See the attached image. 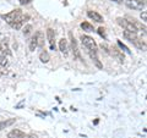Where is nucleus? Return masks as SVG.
Listing matches in <instances>:
<instances>
[{
  "label": "nucleus",
  "mask_w": 147,
  "mask_h": 138,
  "mask_svg": "<svg viewBox=\"0 0 147 138\" xmlns=\"http://www.w3.org/2000/svg\"><path fill=\"white\" fill-rule=\"evenodd\" d=\"M118 23L120 25L125 31L132 32V33H139L136 26H135V20H125V18H118Z\"/></svg>",
  "instance_id": "obj_2"
},
{
  "label": "nucleus",
  "mask_w": 147,
  "mask_h": 138,
  "mask_svg": "<svg viewBox=\"0 0 147 138\" xmlns=\"http://www.w3.org/2000/svg\"><path fill=\"white\" fill-rule=\"evenodd\" d=\"M39 59H40V61H42V62H48L50 56H49V54L47 52H42V53H40V55H39Z\"/></svg>",
  "instance_id": "obj_15"
},
{
  "label": "nucleus",
  "mask_w": 147,
  "mask_h": 138,
  "mask_svg": "<svg viewBox=\"0 0 147 138\" xmlns=\"http://www.w3.org/2000/svg\"><path fill=\"white\" fill-rule=\"evenodd\" d=\"M9 54H10V52H9L7 44L5 42H3L1 44H0V58L1 56H7Z\"/></svg>",
  "instance_id": "obj_11"
},
{
  "label": "nucleus",
  "mask_w": 147,
  "mask_h": 138,
  "mask_svg": "<svg viewBox=\"0 0 147 138\" xmlns=\"http://www.w3.org/2000/svg\"><path fill=\"white\" fill-rule=\"evenodd\" d=\"M59 50L64 54V55H67V42H66V39L65 38H61L60 40H59Z\"/></svg>",
  "instance_id": "obj_10"
},
{
  "label": "nucleus",
  "mask_w": 147,
  "mask_h": 138,
  "mask_svg": "<svg viewBox=\"0 0 147 138\" xmlns=\"http://www.w3.org/2000/svg\"><path fill=\"white\" fill-rule=\"evenodd\" d=\"M28 18V16H24V15H21V16H18L15 21L12 22V23L10 25L12 28H15V29H20L21 27H22V25L25 23V21Z\"/></svg>",
  "instance_id": "obj_6"
},
{
  "label": "nucleus",
  "mask_w": 147,
  "mask_h": 138,
  "mask_svg": "<svg viewBox=\"0 0 147 138\" xmlns=\"http://www.w3.org/2000/svg\"><path fill=\"white\" fill-rule=\"evenodd\" d=\"M15 121H16L15 119H10V120H6V121H1V122H0V131H1L3 128H5V127H7V126L12 125V123L15 122Z\"/></svg>",
  "instance_id": "obj_14"
},
{
  "label": "nucleus",
  "mask_w": 147,
  "mask_h": 138,
  "mask_svg": "<svg viewBox=\"0 0 147 138\" xmlns=\"http://www.w3.org/2000/svg\"><path fill=\"white\" fill-rule=\"evenodd\" d=\"M24 104H25V102H21L20 104H18V105H17V107H16V108H21V107H22V105H24Z\"/></svg>",
  "instance_id": "obj_26"
},
{
  "label": "nucleus",
  "mask_w": 147,
  "mask_h": 138,
  "mask_svg": "<svg viewBox=\"0 0 147 138\" xmlns=\"http://www.w3.org/2000/svg\"><path fill=\"white\" fill-rule=\"evenodd\" d=\"M81 28L84 31H86V32H92V31H93V27H92L88 22H82V23H81Z\"/></svg>",
  "instance_id": "obj_16"
},
{
  "label": "nucleus",
  "mask_w": 147,
  "mask_h": 138,
  "mask_svg": "<svg viewBox=\"0 0 147 138\" xmlns=\"http://www.w3.org/2000/svg\"><path fill=\"white\" fill-rule=\"evenodd\" d=\"M21 15H22V12H21L20 9H15V10H12L11 12H9V13H6V15H4V20L6 21V23L11 25L12 22L15 21L18 16H21Z\"/></svg>",
  "instance_id": "obj_5"
},
{
  "label": "nucleus",
  "mask_w": 147,
  "mask_h": 138,
  "mask_svg": "<svg viewBox=\"0 0 147 138\" xmlns=\"http://www.w3.org/2000/svg\"><path fill=\"white\" fill-rule=\"evenodd\" d=\"M71 37V47L74 49V54H75V56L76 58H80V53H79V48H77V44H76V40L75 38H72V34L71 33H69Z\"/></svg>",
  "instance_id": "obj_13"
},
{
  "label": "nucleus",
  "mask_w": 147,
  "mask_h": 138,
  "mask_svg": "<svg viewBox=\"0 0 147 138\" xmlns=\"http://www.w3.org/2000/svg\"><path fill=\"white\" fill-rule=\"evenodd\" d=\"M124 37H125L127 40H130V42L139 49H146V42L145 40H142V38L137 36V33H132V32H129V31H124Z\"/></svg>",
  "instance_id": "obj_1"
},
{
  "label": "nucleus",
  "mask_w": 147,
  "mask_h": 138,
  "mask_svg": "<svg viewBox=\"0 0 147 138\" xmlns=\"http://www.w3.org/2000/svg\"><path fill=\"white\" fill-rule=\"evenodd\" d=\"M28 48H30V50H31V52H34V49L37 48V42H36V37H32V38H31Z\"/></svg>",
  "instance_id": "obj_18"
},
{
  "label": "nucleus",
  "mask_w": 147,
  "mask_h": 138,
  "mask_svg": "<svg viewBox=\"0 0 147 138\" xmlns=\"http://www.w3.org/2000/svg\"><path fill=\"white\" fill-rule=\"evenodd\" d=\"M31 0H20V3L21 4H27V3H30Z\"/></svg>",
  "instance_id": "obj_25"
},
{
  "label": "nucleus",
  "mask_w": 147,
  "mask_h": 138,
  "mask_svg": "<svg viewBox=\"0 0 147 138\" xmlns=\"http://www.w3.org/2000/svg\"><path fill=\"white\" fill-rule=\"evenodd\" d=\"M31 31H32V26H31V25H27L25 28H24V34H25V36H30Z\"/></svg>",
  "instance_id": "obj_19"
},
{
  "label": "nucleus",
  "mask_w": 147,
  "mask_h": 138,
  "mask_svg": "<svg viewBox=\"0 0 147 138\" xmlns=\"http://www.w3.org/2000/svg\"><path fill=\"white\" fill-rule=\"evenodd\" d=\"M98 33L100 37H103V38H105V29L103 28V27H99L98 28Z\"/></svg>",
  "instance_id": "obj_21"
},
{
  "label": "nucleus",
  "mask_w": 147,
  "mask_h": 138,
  "mask_svg": "<svg viewBox=\"0 0 147 138\" xmlns=\"http://www.w3.org/2000/svg\"><path fill=\"white\" fill-rule=\"evenodd\" d=\"M22 138H37L36 135H28V136H24Z\"/></svg>",
  "instance_id": "obj_23"
},
{
  "label": "nucleus",
  "mask_w": 147,
  "mask_h": 138,
  "mask_svg": "<svg viewBox=\"0 0 147 138\" xmlns=\"http://www.w3.org/2000/svg\"><path fill=\"white\" fill-rule=\"evenodd\" d=\"M141 20L142 21H146L147 20V12L146 11H144V12L141 13Z\"/></svg>",
  "instance_id": "obj_22"
},
{
  "label": "nucleus",
  "mask_w": 147,
  "mask_h": 138,
  "mask_svg": "<svg viewBox=\"0 0 147 138\" xmlns=\"http://www.w3.org/2000/svg\"><path fill=\"white\" fill-rule=\"evenodd\" d=\"M87 16H88L91 20H93V21H96V22H103V17L99 15L98 12H96V11H92V10H88L87 11Z\"/></svg>",
  "instance_id": "obj_8"
},
{
  "label": "nucleus",
  "mask_w": 147,
  "mask_h": 138,
  "mask_svg": "<svg viewBox=\"0 0 147 138\" xmlns=\"http://www.w3.org/2000/svg\"><path fill=\"white\" fill-rule=\"evenodd\" d=\"M4 73H6V71L4 70V68H1V67H0V77H1V76L4 75Z\"/></svg>",
  "instance_id": "obj_24"
},
{
  "label": "nucleus",
  "mask_w": 147,
  "mask_h": 138,
  "mask_svg": "<svg viewBox=\"0 0 147 138\" xmlns=\"http://www.w3.org/2000/svg\"><path fill=\"white\" fill-rule=\"evenodd\" d=\"M9 65V60H7V56H1L0 58V67L1 68H5Z\"/></svg>",
  "instance_id": "obj_17"
},
{
  "label": "nucleus",
  "mask_w": 147,
  "mask_h": 138,
  "mask_svg": "<svg viewBox=\"0 0 147 138\" xmlns=\"http://www.w3.org/2000/svg\"><path fill=\"white\" fill-rule=\"evenodd\" d=\"M47 38L49 42V47L52 50H55V32L52 28L47 29Z\"/></svg>",
  "instance_id": "obj_7"
},
{
  "label": "nucleus",
  "mask_w": 147,
  "mask_h": 138,
  "mask_svg": "<svg viewBox=\"0 0 147 138\" xmlns=\"http://www.w3.org/2000/svg\"><path fill=\"white\" fill-rule=\"evenodd\" d=\"M24 136H25V133L22 132L21 130H12V131L7 135L9 138H22Z\"/></svg>",
  "instance_id": "obj_12"
},
{
  "label": "nucleus",
  "mask_w": 147,
  "mask_h": 138,
  "mask_svg": "<svg viewBox=\"0 0 147 138\" xmlns=\"http://www.w3.org/2000/svg\"><path fill=\"white\" fill-rule=\"evenodd\" d=\"M125 5L132 10H144L145 3L141 0H125Z\"/></svg>",
  "instance_id": "obj_4"
},
{
  "label": "nucleus",
  "mask_w": 147,
  "mask_h": 138,
  "mask_svg": "<svg viewBox=\"0 0 147 138\" xmlns=\"http://www.w3.org/2000/svg\"><path fill=\"white\" fill-rule=\"evenodd\" d=\"M81 42L85 47L88 49V52H97V44H96L94 39L90 36H81Z\"/></svg>",
  "instance_id": "obj_3"
},
{
  "label": "nucleus",
  "mask_w": 147,
  "mask_h": 138,
  "mask_svg": "<svg viewBox=\"0 0 147 138\" xmlns=\"http://www.w3.org/2000/svg\"><path fill=\"white\" fill-rule=\"evenodd\" d=\"M36 37V42H37V47H39V48H43L44 47V36L43 33L40 31H38L37 33L34 34Z\"/></svg>",
  "instance_id": "obj_9"
},
{
  "label": "nucleus",
  "mask_w": 147,
  "mask_h": 138,
  "mask_svg": "<svg viewBox=\"0 0 147 138\" xmlns=\"http://www.w3.org/2000/svg\"><path fill=\"white\" fill-rule=\"evenodd\" d=\"M118 45H119V47H120L121 49H124V52H126V53H130V50H129V48H127V47H125V45H124V44L120 42V40H118Z\"/></svg>",
  "instance_id": "obj_20"
}]
</instances>
